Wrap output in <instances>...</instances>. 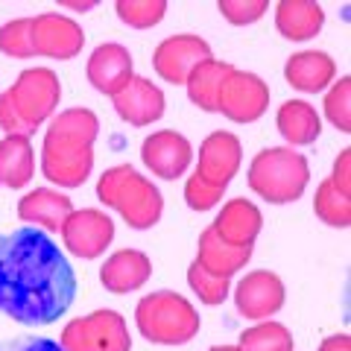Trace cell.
<instances>
[{
  "label": "cell",
  "mask_w": 351,
  "mask_h": 351,
  "mask_svg": "<svg viewBox=\"0 0 351 351\" xmlns=\"http://www.w3.org/2000/svg\"><path fill=\"white\" fill-rule=\"evenodd\" d=\"M76 276L64 252L38 228L0 237V313L21 325H50L73 304Z\"/></svg>",
  "instance_id": "1"
},
{
  "label": "cell",
  "mask_w": 351,
  "mask_h": 351,
  "mask_svg": "<svg viewBox=\"0 0 351 351\" xmlns=\"http://www.w3.org/2000/svg\"><path fill=\"white\" fill-rule=\"evenodd\" d=\"M100 120L91 108H64L50 117L41 144V173L56 188H82L94 170Z\"/></svg>",
  "instance_id": "2"
},
{
  "label": "cell",
  "mask_w": 351,
  "mask_h": 351,
  "mask_svg": "<svg viewBox=\"0 0 351 351\" xmlns=\"http://www.w3.org/2000/svg\"><path fill=\"white\" fill-rule=\"evenodd\" d=\"M97 199L126 219L129 228L147 232L161 219L164 196L147 176H141L132 164L108 167L97 182Z\"/></svg>",
  "instance_id": "3"
},
{
  "label": "cell",
  "mask_w": 351,
  "mask_h": 351,
  "mask_svg": "<svg viewBox=\"0 0 351 351\" xmlns=\"http://www.w3.org/2000/svg\"><path fill=\"white\" fill-rule=\"evenodd\" d=\"M135 325L147 343L156 346H184L199 334V311L173 290L149 293L135 307Z\"/></svg>",
  "instance_id": "4"
},
{
  "label": "cell",
  "mask_w": 351,
  "mask_h": 351,
  "mask_svg": "<svg viewBox=\"0 0 351 351\" xmlns=\"http://www.w3.org/2000/svg\"><path fill=\"white\" fill-rule=\"evenodd\" d=\"M307 182H311L307 158L290 147H267L249 164V188L269 205L302 199Z\"/></svg>",
  "instance_id": "5"
},
{
  "label": "cell",
  "mask_w": 351,
  "mask_h": 351,
  "mask_svg": "<svg viewBox=\"0 0 351 351\" xmlns=\"http://www.w3.org/2000/svg\"><path fill=\"white\" fill-rule=\"evenodd\" d=\"M64 351H132L126 319L117 311H94L64 325Z\"/></svg>",
  "instance_id": "6"
},
{
  "label": "cell",
  "mask_w": 351,
  "mask_h": 351,
  "mask_svg": "<svg viewBox=\"0 0 351 351\" xmlns=\"http://www.w3.org/2000/svg\"><path fill=\"white\" fill-rule=\"evenodd\" d=\"M9 97L18 108L21 120L36 132L44 120L56 114L59 100H62V82L59 73L50 68H27L18 73L15 85L9 88Z\"/></svg>",
  "instance_id": "7"
},
{
  "label": "cell",
  "mask_w": 351,
  "mask_h": 351,
  "mask_svg": "<svg viewBox=\"0 0 351 351\" xmlns=\"http://www.w3.org/2000/svg\"><path fill=\"white\" fill-rule=\"evenodd\" d=\"M269 108V85L252 71H232L217 97V114L234 123H255Z\"/></svg>",
  "instance_id": "8"
},
{
  "label": "cell",
  "mask_w": 351,
  "mask_h": 351,
  "mask_svg": "<svg viewBox=\"0 0 351 351\" xmlns=\"http://www.w3.org/2000/svg\"><path fill=\"white\" fill-rule=\"evenodd\" d=\"M62 243L73 258L94 261L112 246L114 240V223L106 211H94V208H82V211H71V217L62 223Z\"/></svg>",
  "instance_id": "9"
},
{
  "label": "cell",
  "mask_w": 351,
  "mask_h": 351,
  "mask_svg": "<svg viewBox=\"0 0 351 351\" xmlns=\"http://www.w3.org/2000/svg\"><path fill=\"white\" fill-rule=\"evenodd\" d=\"M29 41L36 56L47 59H73L85 47V32L73 18L59 12H41L29 24Z\"/></svg>",
  "instance_id": "10"
},
{
  "label": "cell",
  "mask_w": 351,
  "mask_h": 351,
  "mask_svg": "<svg viewBox=\"0 0 351 351\" xmlns=\"http://www.w3.org/2000/svg\"><path fill=\"white\" fill-rule=\"evenodd\" d=\"M205 59H211V44L202 36H193V32H179V36L164 38L156 47V53H152V71L164 82L184 85L188 73Z\"/></svg>",
  "instance_id": "11"
},
{
  "label": "cell",
  "mask_w": 351,
  "mask_h": 351,
  "mask_svg": "<svg viewBox=\"0 0 351 351\" xmlns=\"http://www.w3.org/2000/svg\"><path fill=\"white\" fill-rule=\"evenodd\" d=\"M284 299H287L284 281L269 269L249 272L234 290L237 313L252 322H263V319H269V316H276L284 307Z\"/></svg>",
  "instance_id": "12"
},
{
  "label": "cell",
  "mask_w": 351,
  "mask_h": 351,
  "mask_svg": "<svg viewBox=\"0 0 351 351\" xmlns=\"http://www.w3.org/2000/svg\"><path fill=\"white\" fill-rule=\"evenodd\" d=\"M141 161L158 176V179H179L184 170L193 164V147L191 141L176 129H161L152 132L149 138H144L141 144Z\"/></svg>",
  "instance_id": "13"
},
{
  "label": "cell",
  "mask_w": 351,
  "mask_h": 351,
  "mask_svg": "<svg viewBox=\"0 0 351 351\" xmlns=\"http://www.w3.org/2000/svg\"><path fill=\"white\" fill-rule=\"evenodd\" d=\"M240 161H243V147L240 138L232 132L217 129L211 132L202 147H199V164H196V176H202L205 182L217 184V188H228V182L237 176Z\"/></svg>",
  "instance_id": "14"
},
{
  "label": "cell",
  "mask_w": 351,
  "mask_h": 351,
  "mask_svg": "<svg viewBox=\"0 0 351 351\" xmlns=\"http://www.w3.org/2000/svg\"><path fill=\"white\" fill-rule=\"evenodd\" d=\"M112 106H114L117 117L126 120L129 126H149L164 117L167 100H164L161 88L152 85V80H147V76H132L112 97Z\"/></svg>",
  "instance_id": "15"
},
{
  "label": "cell",
  "mask_w": 351,
  "mask_h": 351,
  "mask_svg": "<svg viewBox=\"0 0 351 351\" xmlns=\"http://www.w3.org/2000/svg\"><path fill=\"white\" fill-rule=\"evenodd\" d=\"M85 76L97 91L106 97H114L132 76H135V62H132L129 50L117 41H103L85 64Z\"/></svg>",
  "instance_id": "16"
},
{
  "label": "cell",
  "mask_w": 351,
  "mask_h": 351,
  "mask_svg": "<svg viewBox=\"0 0 351 351\" xmlns=\"http://www.w3.org/2000/svg\"><path fill=\"white\" fill-rule=\"evenodd\" d=\"M337 76V62L322 50H299L284 64V80L299 94H319Z\"/></svg>",
  "instance_id": "17"
},
{
  "label": "cell",
  "mask_w": 351,
  "mask_h": 351,
  "mask_svg": "<svg viewBox=\"0 0 351 351\" xmlns=\"http://www.w3.org/2000/svg\"><path fill=\"white\" fill-rule=\"evenodd\" d=\"M152 276V261L138 249H120L112 258H106L100 269V284L108 293H132L141 290Z\"/></svg>",
  "instance_id": "18"
},
{
  "label": "cell",
  "mask_w": 351,
  "mask_h": 351,
  "mask_svg": "<svg viewBox=\"0 0 351 351\" xmlns=\"http://www.w3.org/2000/svg\"><path fill=\"white\" fill-rule=\"evenodd\" d=\"M263 217L258 211L255 202L249 199H228L223 205V211L214 219V234L219 240H226L228 246H255V240L261 234Z\"/></svg>",
  "instance_id": "19"
},
{
  "label": "cell",
  "mask_w": 351,
  "mask_h": 351,
  "mask_svg": "<svg viewBox=\"0 0 351 351\" xmlns=\"http://www.w3.org/2000/svg\"><path fill=\"white\" fill-rule=\"evenodd\" d=\"M71 211H73V202L53 188H36L27 196H21V202H18V217L24 223L44 228V232H53V234L62 232V223L71 217Z\"/></svg>",
  "instance_id": "20"
},
{
  "label": "cell",
  "mask_w": 351,
  "mask_h": 351,
  "mask_svg": "<svg viewBox=\"0 0 351 351\" xmlns=\"http://www.w3.org/2000/svg\"><path fill=\"white\" fill-rule=\"evenodd\" d=\"M325 27V9L316 0H281L276 6V29L287 41H311Z\"/></svg>",
  "instance_id": "21"
},
{
  "label": "cell",
  "mask_w": 351,
  "mask_h": 351,
  "mask_svg": "<svg viewBox=\"0 0 351 351\" xmlns=\"http://www.w3.org/2000/svg\"><path fill=\"white\" fill-rule=\"evenodd\" d=\"M252 261V246H228L226 240L214 234V228L208 226L199 234V246H196V263L202 269L214 272V276L232 278Z\"/></svg>",
  "instance_id": "22"
},
{
  "label": "cell",
  "mask_w": 351,
  "mask_h": 351,
  "mask_svg": "<svg viewBox=\"0 0 351 351\" xmlns=\"http://www.w3.org/2000/svg\"><path fill=\"white\" fill-rule=\"evenodd\" d=\"M36 176V152L27 135H6L0 141V188H27Z\"/></svg>",
  "instance_id": "23"
},
{
  "label": "cell",
  "mask_w": 351,
  "mask_h": 351,
  "mask_svg": "<svg viewBox=\"0 0 351 351\" xmlns=\"http://www.w3.org/2000/svg\"><path fill=\"white\" fill-rule=\"evenodd\" d=\"M276 126L281 132V138L290 144V149L316 144V138L322 135V117L307 100H287L284 103L276 114Z\"/></svg>",
  "instance_id": "24"
},
{
  "label": "cell",
  "mask_w": 351,
  "mask_h": 351,
  "mask_svg": "<svg viewBox=\"0 0 351 351\" xmlns=\"http://www.w3.org/2000/svg\"><path fill=\"white\" fill-rule=\"evenodd\" d=\"M234 71V64L228 62H219V59H205L199 62L196 68L188 73V97L196 108H202L208 114H217V97H219V88H223V80Z\"/></svg>",
  "instance_id": "25"
},
{
  "label": "cell",
  "mask_w": 351,
  "mask_h": 351,
  "mask_svg": "<svg viewBox=\"0 0 351 351\" xmlns=\"http://www.w3.org/2000/svg\"><path fill=\"white\" fill-rule=\"evenodd\" d=\"M237 348L240 351H293L295 343H293V334L281 322L263 319L240 334Z\"/></svg>",
  "instance_id": "26"
},
{
  "label": "cell",
  "mask_w": 351,
  "mask_h": 351,
  "mask_svg": "<svg viewBox=\"0 0 351 351\" xmlns=\"http://www.w3.org/2000/svg\"><path fill=\"white\" fill-rule=\"evenodd\" d=\"M114 12L132 29H152L167 15V0H117Z\"/></svg>",
  "instance_id": "27"
},
{
  "label": "cell",
  "mask_w": 351,
  "mask_h": 351,
  "mask_svg": "<svg viewBox=\"0 0 351 351\" xmlns=\"http://www.w3.org/2000/svg\"><path fill=\"white\" fill-rule=\"evenodd\" d=\"M313 214L322 219L325 226L331 228H348L351 226V202L346 196H339L331 182H322L319 188H316V196H313Z\"/></svg>",
  "instance_id": "28"
},
{
  "label": "cell",
  "mask_w": 351,
  "mask_h": 351,
  "mask_svg": "<svg viewBox=\"0 0 351 351\" xmlns=\"http://www.w3.org/2000/svg\"><path fill=\"white\" fill-rule=\"evenodd\" d=\"M188 284H191V290L199 295V302L202 304H211V307L223 304L228 299V290H232V278L214 276V272L202 269L196 261L188 267Z\"/></svg>",
  "instance_id": "29"
},
{
  "label": "cell",
  "mask_w": 351,
  "mask_h": 351,
  "mask_svg": "<svg viewBox=\"0 0 351 351\" xmlns=\"http://www.w3.org/2000/svg\"><path fill=\"white\" fill-rule=\"evenodd\" d=\"M325 117L331 120L343 135L351 132V76H339L328 85L325 94Z\"/></svg>",
  "instance_id": "30"
},
{
  "label": "cell",
  "mask_w": 351,
  "mask_h": 351,
  "mask_svg": "<svg viewBox=\"0 0 351 351\" xmlns=\"http://www.w3.org/2000/svg\"><path fill=\"white\" fill-rule=\"evenodd\" d=\"M29 24L32 18H15L0 27V53L12 59H32V41H29Z\"/></svg>",
  "instance_id": "31"
},
{
  "label": "cell",
  "mask_w": 351,
  "mask_h": 351,
  "mask_svg": "<svg viewBox=\"0 0 351 351\" xmlns=\"http://www.w3.org/2000/svg\"><path fill=\"white\" fill-rule=\"evenodd\" d=\"M217 9L228 24L249 27V24H255V21H261L263 15H267L269 3L267 0H219Z\"/></svg>",
  "instance_id": "32"
},
{
  "label": "cell",
  "mask_w": 351,
  "mask_h": 351,
  "mask_svg": "<svg viewBox=\"0 0 351 351\" xmlns=\"http://www.w3.org/2000/svg\"><path fill=\"white\" fill-rule=\"evenodd\" d=\"M226 188H217V184L205 182L202 176H191L188 182H184V202H188V208H193V211H211V208L219 205V199H223Z\"/></svg>",
  "instance_id": "33"
},
{
  "label": "cell",
  "mask_w": 351,
  "mask_h": 351,
  "mask_svg": "<svg viewBox=\"0 0 351 351\" xmlns=\"http://www.w3.org/2000/svg\"><path fill=\"white\" fill-rule=\"evenodd\" d=\"M0 129L6 132V135H32V129L21 120V114H18V108H15V103H12V97H9V91H3L0 94Z\"/></svg>",
  "instance_id": "34"
},
{
  "label": "cell",
  "mask_w": 351,
  "mask_h": 351,
  "mask_svg": "<svg viewBox=\"0 0 351 351\" xmlns=\"http://www.w3.org/2000/svg\"><path fill=\"white\" fill-rule=\"evenodd\" d=\"M348 164H351V149H343L334 161V170H331V188L339 193V196H351V173H348Z\"/></svg>",
  "instance_id": "35"
},
{
  "label": "cell",
  "mask_w": 351,
  "mask_h": 351,
  "mask_svg": "<svg viewBox=\"0 0 351 351\" xmlns=\"http://www.w3.org/2000/svg\"><path fill=\"white\" fill-rule=\"evenodd\" d=\"M0 351H64V348L44 337H18V339L0 343Z\"/></svg>",
  "instance_id": "36"
},
{
  "label": "cell",
  "mask_w": 351,
  "mask_h": 351,
  "mask_svg": "<svg viewBox=\"0 0 351 351\" xmlns=\"http://www.w3.org/2000/svg\"><path fill=\"white\" fill-rule=\"evenodd\" d=\"M319 351H351V337L348 334H331V337H325Z\"/></svg>",
  "instance_id": "37"
},
{
  "label": "cell",
  "mask_w": 351,
  "mask_h": 351,
  "mask_svg": "<svg viewBox=\"0 0 351 351\" xmlns=\"http://www.w3.org/2000/svg\"><path fill=\"white\" fill-rule=\"evenodd\" d=\"M97 3H68V0H64L62 3V9H73V12H88V9H94Z\"/></svg>",
  "instance_id": "38"
},
{
  "label": "cell",
  "mask_w": 351,
  "mask_h": 351,
  "mask_svg": "<svg viewBox=\"0 0 351 351\" xmlns=\"http://www.w3.org/2000/svg\"><path fill=\"white\" fill-rule=\"evenodd\" d=\"M208 351H240L237 346H214V348H208Z\"/></svg>",
  "instance_id": "39"
}]
</instances>
